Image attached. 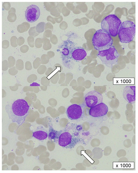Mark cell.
I'll return each mask as SVG.
<instances>
[{"label":"cell","mask_w":138,"mask_h":173,"mask_svg":"<svg viewBox=\"0 0 138 173\" xmlns=\"http://www.w3.org/2000/svg\"><path fill=\"white\" fill-rule=\"evenodd\" d=\"M29 106L24 99H18L10 104H7L5 110L9 118L13 122H16L19 126L24 122L28 115Z\"/></svg>","instance_id":"1"},{"label":"cell","mask_w":138,"mask_h":173,"mask_svg":"<svg viewBox=\"0 0 138 173\" xmlns=\"http://www.w3.org/2000/svg\"><path fill=\"white\" fill-rule=\"evenodd\" d=\"M76 125L67 124L60 135L58 143L62 147L71 149L80 141L79 133L77 131Z\"/></svg>","instance_id":"2"},{"label":"cell","mask_w":138,"mask_h":173,"mask_svg":"<svg viewBox=\"0 0 138 173\" xmlns=\"http://www.w3.org/2000/svg\"><path fill=\"white\" fill-rule=\"evenodd\" d=\"M92 42L94 48L99 52L108 49L113 44V40L110 35L102 29L96 31L93 35Z\"/></svg>","instance_id":"3"},{"label":"cell","mask_w":138,"mask_h":173,"mask_svg":"<svg viewBox=\"0 0 138 173\" xmlns=\"http://www.w3.org/2000/svg\"><path fill=\"white\" fill-rule=\"evenodd\" d=\"M135 34V24L132 21L126 20L121 23L118 31L120 41L128 43L134 39Z\"/></svg>","instance_id":"4"},{"label":"cell","mask_w":138,"mask_h":173,"mask_svg":"<svg viewBox=\"0 0 138 173\" xmlns=\"http://www.w3.org/2000/svg\"><path fill=\"white\" fill-rule=\"evenodd\" d=\"M121 24V20L114 14L106 17L101 22L102 29L108 33L110 36L115 37L118 34Z\"/></svg>","instance_id":"5"},{"label":"cell","mask_w":138,"mask_h":173,"mask_svg":"<svg viewBox=\"0 0 138 173\" xmlns=\"http://www.w3.org/2000/svg\"><path fill=\"white\" fill-rule=\"evenodd\" d=\"M97 55L103 64L110 68H112L113 65L118 64L119 55L113 46L108 49L98 52Z\"/></svg>","instance_id":"6"},{"label":"cell","mask_w":138,"mask_h":173,"mask_svg":"<svg viewBox=\"0 0 138 173\" xmlns=\"http://www.w3.org/2000/svg\"><path fill=\"white\" fill-rule=\"evenodd\" d=\"M62 46L61 51L62 60L64 64L69 68V67L71 66V64H72V54L75 46L72 41L68 40L64 42Z\"/></svg>","instance_id":"7"},{"label":"cell","mask_w":138,"mask_h":173,"mask_svg":"<svg viewBox=\"0 0 138 173\" xmlns=\"http://www.w3.org/2000/svg\"><path fill=\"white\" fill-rule=\"evenodd\" d=\"M103 98L102 94L98 92L92 90L87 93L84 98L86 105L89 108L102 102Z\"/></svg>","instance_id":"8"},{"label":"cell","mask_w":138,"mask_h":173,"mask_svg":"<svg viewBox=\"0 0 138 173\" xmlns=\"http://www.w3.org/2000/svg\"><path fill=\"white\" fill-rule=\"evenodd\" d=\"M40 15V10L36 5L32 4L28 6L25 12V17L27 21L34 22L39 19Z\"/></svg>","instance_id":"9"},{"label":"cell","mask_w":138,"mask_h":173,"mask_svg":"<svg viewBox=\"0 0 138 173\" xmlns=\"http://www.w3.org/2000/svg\"><path fill=\"white\" fill-rule=\"evenodd\" d=\"M108 111V106L102 102L91 108L89 114L93 117H99L106 115Z\"/></svg>","instance_id":"10"},{"label":"cell","mask_w":138,"mask_h":173,"mask_svg":"<svg viewBox=\"0 0 138 173\" xmlns=\"http://www.w3.org/2000/svg\"><path fill=\"white\" fill-rule=\"evenodd\" d=\"M66 114L70 120H75L79 119L81 117L82 110L80 105L74 104L69 106L67 108Z\"/></svg>","instance_id":"11"},{"label":"cell","mask_w":138,"mask_h":173,"mask_svg":"<svg viewBox=\"0 0 138 173\" xmlns=\"http://www.w3.org/2000/svg\"><path fill=\"white\" fill-rule=\"evenodd\" d=\"M123 97L129 103H133L135 101V86H127L124 89Z\"/></svg>","instance_id":"12"},{"label":"cell","mask_w":138,"mask_h":173,"mask_svg":"<svg viewBox=\"0 0 138 173\" xmlns=\"http://www.w3.org/2000/svg\"><path fill=\"white\" fill-rule=\"evenodd\" d=\"M87 55L84 49L81 47H75L72 51V59L76 61H81L84 59Z\"/></svg>","instance_id":"13"},{"label":"cell","mask_w":138,"mask_h":173,"mask_svg":"<svg viewBox=\"0 0 138 173\" xmlns=\"http://www.w3.org/2000/svg\"><path fill=\"white\" fill-rule=\"evenodd\" d=\"M48 132L44 127L40 126L37 127L36 129L33 132L32 137L39 141H42L48 137Z\"/></svg>","instance_id":"14"},{"label":"cell","mask_w":138,"mask_h":173,"mask_svg":"<svg viewBox=\"0 0 138 173\" xmlns=\"http://www.w3.org/2000/svg\"><path fill=\"white\" fill-rule=\"evenodd\" d=\"M62 132V130L57 131L52 126H50L48 132V137L49 139L52 141L58 142L59 137Z\"/></svg>","instance_id":"15"}]
</instances>
